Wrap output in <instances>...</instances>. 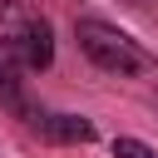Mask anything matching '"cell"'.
Returning a JSON list of instances; mask_svg holds the SVG:
<instances>
[{"label":"cell","mask_w":158,"mask_h":158,"mask_svg":"<svg viewBox=\"0 0 158 158\" xmlns=\"http://www.w3.org/2000/svg\"><path fill=\"white\" fill-rule=\"evenodd\" d=\"M35 128L44 138H54V143H94V123L84 114H40Z\"/></svg>","instance_id":"obj_3"},{"label":"cell","mask_w":158,"mask_h":158,"mask_svg":"<svg viewBox=\"0 0 158 158\" xmlns=\"http://www.w3.org/2000/svg\"><path fill=\"white\" fill-rule=\"evenodd\" d=\"M114 158H158V153L138 138H114Z\"/></svg>","instance_id":"obj_4"},{"label":"cell","mask_w":158,"mask_h":158,"mask_svg":"<svg viewBox=\"0 0 158 158\" xmlns=\"http://www.w3.org/2000/svg\"><path fill=\"white\" fill-rule=\"evenodd\" d=\"M0 54H10L20 69H49V59H54V30H49V20H40V15H30L20 5L10 15V30H5Z\"/></svg>","instance_id":"obj_2"},{"label":"cell","mask_w":158,"mask_h":158,"mask_svg":"<svg viewBox=\"0 0 158 158\" xmlns=\"http://www.w3.org/2000/svg\"><path fill=\"white\" fill-rule=\"evenodd\" d=\"M74 40H79V49H84L104 74L128 79V74H148V69H153V59L143 54V44L128 40V35H123L118 25H109V20H94V15L74 20Z\"/></svg>","instance_id":"obj_1"}]
</instances>
